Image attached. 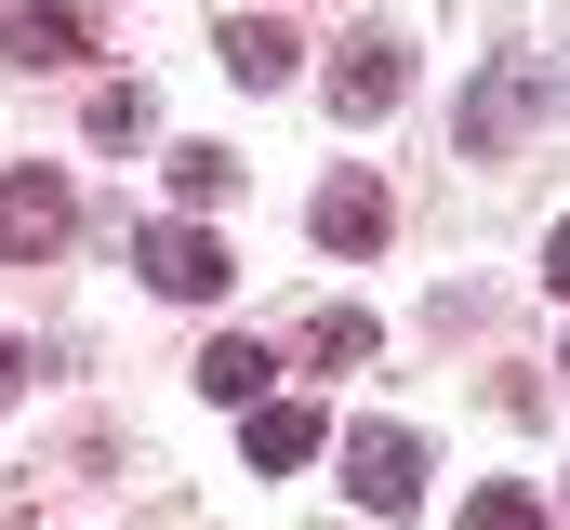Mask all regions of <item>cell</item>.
Masks as SVG:
<instances>
[{"label":"cell","instance_id":"15","mask_svg":"<svg viewBox=\"0 0 570 530\" xmlns=\"http://www.w3.org/2000/svg\"><path fill=\"white\" fill-rule=\"evenodd\" d=\"M544 292H558V305H570V226H558V239H544Z\"/></svg>","mask_w":570,"mask_h":530},{"label":"cell","instance_id":"16","mask_svg":"<svg viewBox=\"0 0 570 530\" xmlns=\"http://www.w3.org/2000/svg\"><path fill=\"white\" fill-rule=\"evenodd\" d=\"M13 385H27V345H13V332H0V411H13Z\"/></svg>","mask_w":570,"mask_h":530},{"label":"cell","instance_id":"10","mask_svg":"<svg viewBox=\"0 0 570 530\" xmlns=\"http://www.w3.org/2000/svg\"><path fill=\"white\" fill-rule=\"evenodd\" d=\"M226 80H239V94H279V80H292V27L239 13V27H226Z\"/></svg>","mask_w":570,"mask_h":530},{"label":"cell","instance_id":"12","mask_svg":"<svg viewBox=\"0 0 570 530\" xmlns=\"http://www.w3.org/2000/svg\"><path fill=\"white\" fill-rule=\"evenodd\" d=\"M305 359H318V372H358V359H372V318H358V305H318V318H305Z\"/></svg>","mask_w":570,"mask_h":530},{"label":"cell","instance_id":"13","mask_svg":"<svg viewBox=\"0 0 570 530\" xmlns=\"http://www.w3.org/2000/svg\"><path fill=\"white\" fill-rule=\"evenodd\" d=\"M464 530H544V504L518 478H491V491H464Z\"/></svg>","mask_w":570,"mask_h":530},{"label":"cell","instance_id":"9","mask_svg":"<svg viewBox=\"0 0 570 530\" xmlns=\"http://www.w3.org/2000/svg\"><path fill=\"white\" fill-rule=\"evenodd\" d=\"M318 438H332V424H318L305 398H253V464H266V478H292V464H318Z\"/></svg>","mask_w":570,"mask_h":530},{"label":"cell","instance_id":"1","mask_svg":"<svg viewBox=\"0 0 570 530\" xmlns=\"http://www.w3.org/2000/svg\"><path fill=\"white\" fill-rule=\"evenodd\" d=\"M570 120V67L558 53H491L478 80H464V159H504L518 132Z\"/></svg>","mask_w":570,"mask_h":530},{"label":"cell","instance_id":"8","mask_svg":"<svg viewBox=\"0 0 570 530\" xmlns=\"http://www.w3.org/2000/svg\"><path fill=\"white\" fill-rule=\"evenodd\" d=\"M266 385H279V359H266L253 332H213V345H199V398H226V411H253Z\"/></svg>","mask_w":570,"mask_h":530},{"label":"cell","instance_id":"5","mask_svg":"<svg viewBox=\"0 0 570 530\" xmlns=\"http://www.w3.org/2000/svg\"><path fill=\"white\" fill-rule=\"evenodd\" d=\"M399 94H412V53L399 40H345L332 53V120H385Z\"/></svg>","mask_w":570,"mask_h":530},{"label":"cell","instance_id":"6","mask_svg":"<svg viewBox=\"0 0 570 530\" xmlns=\"http://www.w3.org/2000/svg\"><path fill=\"white\" fill-rule=\"evenodd\" d=\"M0 53H13V67H80V53H94V13H80V0H27V13L0 27Z\"/></svg>","mask_w":570,"mask_h":530},{"label":"cell","instance_id":"14","mask_svg":"<svg viewBox=\"0 0 570 530\" xmlns=\"http://www.w3.org/2000/svg\"><path fill=\"white\" fill-rule=\"evenodd\" d=\"M146 132V80H107V94H94V146H134Z\"/></svg>","mask_w":570,"mask_h":530},{"label":"cell","instance_id":"7","mask_svg":"<svg viewBox=\"0 0 570 530\" xmlns=\"http://www.w3.org/2000/svg\"><path fill=\"white\" fill-rule=\"evenodd\" d=\"M305 226H318V253H385V226H399V213H385V186H372V173H345V186H318V213H305Z\"/></svg>","mask_w":570,"mask_h":530},{"label":"cell","instance_id":"11","mask_svg":"<svg viewBox=\"0 0 570 530\" xmlns=\"http://www.w3.org/2000/svg\"><path fill=\"white\" fill-rule=\"evenodd\" d=\"M173 199H186V213L239 199V159H226V146H173Z\"/></svg>","mask_w":570,"mask_h":530},{"label":"cell","instance_id":"2","mask_svg":"<svg viewBox=\"0 0 570 530\" xmlns=\"http://www.w3.org/2000/svg\"><path fill=\"white\" fill-rule=\"evenodd\" d=\"M67 226H80V199L40 173V159H13L0 173V265H40V253H67Z\"/></svg>","mask_w":570,"mask_h":530},{"label":"cell","instance_id":"3","mask_svg":"<svg viewBox=\"0 0 570 530\" xmlns=\"http://www.w3.org/2000/svg\"><path fill=\"white\" fill-rule=\"evenodd\" d=\"M134 265H146V292H173V305H213V292L239 278V253H226L213 226H146Z\"/></svg>","mask_w":570,"mask_h":530},{"label":"cell","instance_id":"4","mask_svg":"<svg viewBox=\"0 0 570 530\" xmlns=\"http://www.w3.org/2000/svg\"><path fill=\"white\" fill-rule=\"evenodd\" d=\"M345 491H358L372 518H412V504H425V451H412V424H358V438H345Z\"/></svg>","mask_w":570,"mask_h":530}]
</instances>
